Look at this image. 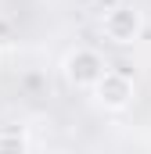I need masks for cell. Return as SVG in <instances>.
<instances>
[{"mask_svg": "<svg viewBox=\"0 0 151 154\" xmlns=\"http://www.w3.org/2000/svg\"><path fill=\"white\" fill-rule=\"evenodd\" d=\"M101 32L115 47H130V43H137L140 32H144V14L133 4H115V7L104 11V18H101Z\"/></svg>", "mask_w": 151, "mask_h": 154, "instance_id": "obj_1", "label": "cell"}, {"mask_svg": "<svg viewBox=\"0 0 151 154\" xmlns=\"http://www.w3.org/2000/svg\"><path fill=\"white\" fill-rule=\"evenodd\" d=\"M104 68H108V65H104V57H101L94 47H76V50L65 54V61H61V72H65V79L72 82L76 90H90V86L101 79Z\"/></svg>", "mask_w": 151, "mask_h": 154, "instance_id": "obj_2", "label": "cell"}, {"mask_svg": "<svg viewBox=\"0 0 151 154\" xmlns=\"http://www.w3.org/2000/svg\"><path fill=\"white\" fill-rule=\"evenodd\" d=\"M90 93H94L97 108H104V111H126L130 100H133V79L126 75V72L104 68L101 79L90 86Z\"/></svg>", "mask_w": 151, "mask_h": 154, "instance_id": "obj_3", "label": "cell"}, {"mask_svg": "<svg viewBox=\"0 0 151 154\" xmlns=\"http://www.w3.org/2000/svg\"><path fill=\"white\" fill-rule=\"evenodd\" d=\"M0 151H29V136L25 129H0Z\"/></svg>", "mask_w": 151, "mask_h": 154, "instance_id": "obj_4", "label": "cell"}]
</instances>
